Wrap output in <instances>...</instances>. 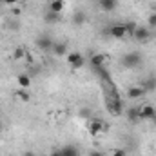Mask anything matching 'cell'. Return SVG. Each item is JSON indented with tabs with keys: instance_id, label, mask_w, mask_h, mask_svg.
Segmentation results:
<instances>
[{
	"instance_id": "ac0fdd59",
	"label": "cell",
	"mask_w": 156,
	"mask_h": 156,
	"mask_svg": "<svg viewBox=\"0 0 156 156\" xmlns=\"http://www.w3.org/2000/svg\"><path fill=\"white\" fill-rule=\"evenodd\" d=\"M16 96L22 100V102H29L31 100V96H29V93H27V89H18V93H16Z\"/></svg>"
},
{
	"instance_id": "4316f807",
	"label": "cell",
	"mask_w": 156,
	"mask_h": 156,
	"mask_svg": "<svg viewBox=\"0 0 156 156\" xmlns=\"http://www.w3.org/2000/svg\"><path fill=\"white\" fill-rule=\"evenodd\" d=\"M22 156H35V153H33V151H26Z\"/></svg>"
},
{
	"instance_id": "7c38bea8",
	"label": "cell",
	"mask_w": 156,
	"mask_h": 156,
	"mask_svg": "<svg viewBox=\"0 0 156 156\" xmlns=\"http://www.w3.org/2000/svg\"><path fill=\"white\" fill-rule=\"evenodd\" d=\"M98 5H100V9H102V11L111 13V11H115V9H116L118 0H98Z\"/></svg>"
},
{
	"instance_id": "484cf974",
	"label": "cell",
	"mask_w": 156,
	"mask_h": 156,
	"mask_svg": "<svg viewBox=\"0 0 156 156\" xmlns=\"http://www.w3.org/2000/svg\"><path fill=\"white\" fill-rule=\"evenodd\" d=\"M20 13H22V9H18V7L13 9V15H20Z\"/></svg>"
},
{
	"instance_id": "44dd1931",
	"label": "cell",
	"mask_w": 156,
	"mask_h": 156,
	"mask_svg": "<svg viewBox=\"0 0 156 156\" xmlns=\"http://www.w3.org/2000/svg\"><path fill=\"white\" fill-rule=\"evenodd\" d=\"M147 22H149V26H151V27H156V13H153V15L149 16V20H147Z\"/></svg>"
},
{
	"instance_id": "5bb4252c",
	"label": "cell",
	"mask_w": 156,
	"mask_h": 156,
	"mask_svg": "<svg viewBox=\"0 0 156 156\" xmlns=\"http://www.w3.org/2000/svg\"><path fill=\"white\" fill-rule=\"evenodd\" d=\"M51 51H53L56 56H64V55L67 53V44H64V42H60V44H55Z\"/></svg>"
},
{
	"instance_id": "9a60e30c",
	"label": "cell",
	"mask_w": 156,
	"mask_h": 156,
	"mask_svg": "<svg viewBox=\"0 0 156 156\" xmlns=\"http://www.w3.org/2000/svg\"><path fill=\"white\" fill-rule=\"evenodd\" d=\"M16 82H18L20 89H27V87L31 85V78L27 76V75H18V78H16Z\"/></svg>"
},
{
	"instance_id": "d4e9b609",
	"label": "cell",
	"mask_w": 156,
	"mask_h": 156,
	"mask_svg": "<svg viewBox=\"0 0 156 156\" xmlns=\"http://www.w3.org/2000/svg\"><path fill=\"white\" fill-rule=\"evenodd\" d=\"M76 22H80V24L83 22V15H82V13H80V15H76Z\"/></svg>"
},
{
	"instance_id": "603a6c76",
	"label": "cell",
	"mask_w": 156,
	"mask_h": 156,
	"mask_svg": "<svg viewBox=\"0 0 156 156\" xmlns=\"http://www.w3.org/2000/svg\"><path fill=\"white\" fill-rule=\"evenodd\" d=\"M89 156H105V154H104V153H100V151H91Z\"/></svg>"
},
{
	"instance_id": "3957f363",
	"label": "cell",
	"mask_w": 156,
	"mask_h": 156,
	"mask_svg": "<svg viewBox=\"0 0 156 156\" xmlns=\"http://www.w3.org/2000/svg\"><path fill=\"white\" fill-rule=\"evenodd\" d=\"M122 64H123V67H127V69L138 67V66L142 64V56H140V53L133 51V53H129V55H125V56H123Z\"/></svg>"
},
{
	"instance_id": "8992f818",
	"label": "cell",
	"mask_w": 156,
	"mask_h": 156,
	"mask_svg": "<svg viewBox=\"0 0 156 156\" xmlns=\"http://www.w3.org/2000/svg\"><path fill=\"white\" fill-rule=\"evenodd\" d=\"M109 35L113 37V38H125L129 33H127V27H125V24H115V26H111L109 27Z\"/></svg>"
},
{
	"instance_id": "d6986e66",
	"label": "cell",
	"mask_w": 156,
	"mask_h": 156,
	"mask_svg": "<svg viewBox=\"0 0 156 156\" xmlns=\"http://www.w3.org/2000/svg\"><path fill=\"white\" fill-rule=\"evenodd\" d=\"M45 22H53V24H55V22H60V15H56V13H51V11H49V13H47V16H45Z\"/></svg>"
},
{
	"instance_id": "ba28073f",
	"label": "cell",
	"mask_w": 156,
	"mask_h": 156,
	"mask_svg": "<svg viewBox=\"0 0 156 156\" xmlns=\"http://www.w3.org/2000/svg\"><path fill=\"white\" fill-rule=\"evenodd\" d=\"M133 38L138 40V42H145V40L151 38V31H149L147 27H138V26H136V29H134V33H133Z\"/></svg>"
},
{
	"instance_id": "cb8c5ba5",
	"label": "cell",
	"mask_w": 156,
	"mask_h": 156,
	"mask_svg": "<svg viewBox=\"0 0 156 156\" xmlns=\"http://www.w3.org/2000/svg\"><path fill=\"white\" fill-rule=\"evenodd\" d=\"M2 2H5L7 5H15V4H18V0H2Z\"/></svg>"
},
{
	"instance_id": "7402d4cb",
	"label": "cell",
	"mask_w": 156,
	"mask_h": 156,
	"mask_svg": "<svg viewBox=\"0 0 156 156\" xmlns=\"http://www.w3.org/2000/svg\"><path fill=\"white\" fill-rule=\"evenodd\" d=\"M111 156H127V154H125V151H122V149H115Z\"/></svg>"
},
{
	"instance_id": "ffe728a7",
	"label": "cell",
	"mask_w": 156,
	"mask_h": 156,
	"mask_svg": "<svg viewBox=\"0 0 156 156\" xmlns=\"http://www.w3.org/2000/svg\"><path fill=\"white\" fill-rule=\"evenodd\" d=\"M147 89H151V91L156 89V78H149V80H147V87H145V91H147Z\"/></svg>"
},
{
	"instance_id": "277c9868",
	"label": "cell",
	"mask_w": 156,
	"mask_h": 156,
	"mask_svg": "<svg viewBox=\"0 0 156 156\" xmlns=\"http://www.w3.org/2000/svg\"><path fill=\"white\" fill-rule=\"evenodd\" d=\"M138 115H140V120H151V122H156V107L151 105V104H145V105L138 107Z\"/></svg>"
},
{
	"instance_id": "30bf717a",
	"label": "cell",
	"mask_w": 156,
	"mask_h": 156,
	"mask_svg": "<svg viewBox=\"0 0 156 156\" xmlns=\"http://www.w3.org/2000/svg\"><path fill=\"white\" fill-rule=\"evenodd\" d=\"M105 62H107V56H105V55H93V56H91V66H93L96 71L104 69Z\"/></svg>"
},
{
	"instance_id": "2e32d148",
	"label": "cell",
	"mask_w": 156,
	"mask_h": 156,
	"mask_svg": "<svg viewBox=\"0 0 156 156\" xmlns=\"http://www.w3.org/2000/svg\"><path fill=\"white\" fill-rule=\"evenodd\" d=\"M127 116H129V122H131V123H138V122H140L138 107H131V109L127 111Z\"/></svg>"
},
{
	"instance_id": "7a4b0ae2",
	"label": "cell",
	"mask_w": 156,
	"mask_h": 156,
	"mask_svg": "<svg viewBox=\"0 0 156 156\" xmlns=\"http://www.w3.org/2000/svg\"><path fill=\"white\" fill-rule=\"evenodd\" d=\"M107 129H109V125H105L100 118H91L89 123H87V131H89L91 136H96V134H100L102 131H107Z\"/></svg>"
},
{
	"instance_id": "8fae6325",
	"label": "cell",
	"mask_w": 156,
	"mask_h": 156,
	"mask_svg": "<svg viewBox=\"0 0 156 156\" xmlns=\"http://www.w3.org/2000/svg\"><path fill=\"white\" fill-rule=\"evenodd\" d=\"M64 9H66V0H49V11L51 13L62 15Z\"/></svg>"
},
{
	"instance_id": "83f0119b",
	"label": "cell",
	"mask_w": 156,
	"mask_h": 156,
	"mask_svg": "<svg viewBox=\"0 0 156 156\" xmlns=\"http://www.w3.org/2000/svg\"><path fill=\"white\" fill-rule=\"evenodd\" d=\"M0 131H2V123H0Z\"/></svg>"
},
{
	"instance_id": "e0dca14e",
	"label": "cell",
	"mask_w": 156,
	"mask_h": 156,
	"mask_svg": "<svg viewBox=\"0 0 156 156\" xmlns=\"http://www.w3.org/2000/svg\"><path fill=\"white\" fill-rule=\"evenodd\" d=\"M13 56H15V60H22V58L26 56V47H22V45L15 47V53H13Z\"/></svg>"
},
{
	"instance_id": "52a82bcc",
	"label": "cell",
	"mask_w": 156,
	"mask_h": 156,
	"mask_svg": "<svg viewBox=\"0 0 156 156\" xmlns=\"http://www.w3.org/2000/svg\"><path fill=\"white\" fill-rule=\"evenodd\" d=\"M145 87H142V85H133V87H129L127 89V96L131 98V100H138V98H144L145 96Z\"/></svg>"
},
{
	"instance_id": "6da1fadb",
	"label": "cell",
	"mask_w": 156,
	"mask_h": 156,
	"mask_svg": "<svg viewBox=\"0 0 156 156\" xmlns=\"http://www.w3.org/2000/svg\"><path fill=\"white\" fill-rule=\"evenodd\" d=\"M107 85L109 87H105V109H107V113L111 116H122L123 102H122V98L118 94L116 87L111 83V80H107Z\"/></svg>"
},
{
	"instance_id": "5b68a950",
	"label": "cell",
	"mask_w": 156,
	"mask_h": 156,
	"mask_svg": "<svg viewBox=\"0 0 156 156\" xmlns=\"http://www.w3.org/2000/svg\"><path fill=\"white\" fill-rule=\"evenodd\" d=\"M67 64H69L73 69H80V67H83L85 58H83V55H80L78 51H75V53H69V55H67Z\"/></svg>"
},
{
	"instance_id": "9c48e42d",
	"label": "cell",
	"mask_w": 156,
	"mask_h": 156,
	"mask_svg": "<svg viewBox=\"0 0 156 156\" xmlns=\"http://www.w3.org/2000/svg\"><path fill=\"white\" fill-rule=\"evenodd\" d=\"M53 40L49 38V37H45V35H42V37H38L37 38V47L38 49H42V51H51L53 49Z\"/></svg>"
},
{
	"instance_id": "4fadbf2b",
	"label": "cell",
	"mask_w": 156,
	"mask_h": 156,
	"mask_svg": "<svg viewBox=\"0 0 156 156\" xmlns=\"http://www.w3.org/2000/svg\"><path fill=\"white\" fill-rule=\"evenodd\" d=\"M58 153H60V156H80L75 145H64L62 149H58Z\"/></svg>"
}]
</instances>
